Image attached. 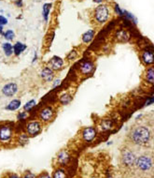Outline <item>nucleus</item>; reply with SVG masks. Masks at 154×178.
<instances>
[{
    "label": "nucleus",
    "instance_id": "f257e3e1",
    "mask_svg": "<svg viewBox=\"0 0 154 178\" xmlns=\"http://www.w3.org/2000/svg\"><path fill=\"white\" fill-rule=\"evenodd\" d=\"M133 144L136 145H146L151 140V130L148 126L140 125L134 128L130 133Z\"/></svg>",
    "mask_w": 154,
    "mask_h": 178
},
{
    "label": "nucleus",
    "instance_id": "f03ea898",
    "mask_svg": "<svg viewBox=\"0 0 154 178\" xmlns=\"http://www.w3.org/2000/svg\"><path fill=\"white\" fill-rule=\"evenodd\" d=\"M55 115H56V111L50 105L43 107L37 113L38 120L43 124H48L50 122H51L54 119Z\"/></svg>",
    "mask_w": 154,
    "mask_h": 178
},
{
    "label": "nucleus",
    "instance_id": "7ed1b4c3",
    "mask_svg": "<svg viewBox=\"0 0 154 178\" xmlns=\"http://www.w3.org/2000/svg\"><path fill=\"white\" fill-rule=\"evenodd\" d=\"M135 166L139 171L143 173L149 172L152 169V166H153L152 157L149 155H141L139 157H137Z\"/></svg>",
    "mask_w": 154,
    "mask_h": 178
},
{
    "label": "nucleus",
    "instance_id": "20e7f679",
    "mask_svg": "<svg viewBox=\"0 0 154 178\" xmlns=\"http://www.w3.org/2000/svg\"><path fill=\"white\" fill-rule=\"evenodd\" d=\"M43 125L39 120H30L25 124V133L28 137H35L40 134Z\"/></svg>",
    "mask_w": 154,
    "mask_h": 178
},
{
    "label": "nucleus",
    "instance_id": "39448f33",
    "mask_svg": "<svg viewBox=\"0 0 154 178\" xmlns=\"http://www.w3.org/2000/svg\"><path fill=\"white\" fill-rule=\"evenodd\" d=\"M14 130L10 125L0 126V142L1 144H9L13 139Z\"/></svg>",
    "mask_w": 154,
    "mask_h": 178
},
{
    "label": "nucleus",
    "instance_id": "423d86ee",
    "mask_svg": "<svg viewBox=\"0 0 154 178\" xmlns=\"http://www.w3.org/2000/svg\"><path fill=\"white\" fill-rule=\"evenodd\" d=\"M94 18L98 23H104L109 18V10L106 5H99L94 10Z\"/></svg>",
    "mask_w": 154,
    "mask_h": 178
},
{
    "label": "nucleus",
    "instance_id": "0eeeda50",
    "mask_svg": "<svg viewBox=\"0 0 154 178\" xmlns=\"http://www.w3.org/2000/svg\"><path fill=\"white\" fill-rule=\"evenodd\" d=\"M140 58H141V62L143 63L145 66H147V67L153 66V63H154L153 47L151 45L145 47L140 54Z\"/></svg>",
    "mask_w": 154,
    "mask_h": 178
},
{
    "label": "nucleus",
    "instance_id": "6e6552de",
    "mask_svg": "<svg viewBox=\"0 0 154 178\" xmlns=\"http://www.w3.org/2000/svg\"><path fill=\"white\" fill-rule=\"evenodd\" d=\"M136 156L133 151L129 149H124L121 154V163L123 164L125 167L132 168L136 164Z\"/></svg>",
    "mask_w": 154,
    "mask_h": 178
},
{
    "label": "nucleus",
    "instance_id": "1a4fd4ad",
    "mask_svg": "<svg viewBox=\"0 0 154 178\" xmlns=\"http://www.w3.org/2000/svg\"><path fill=\"white\" fill-rule=\"evenodd\" d=\"M97 137V129L94 126H85L81 130V138L85 142H93Z\"/></svg>",
    "mask_w": 154,
    "mask_h": 178
},
{
    "label": "nucleus",
    "instance_id": "9d476101",
    "mask_svg": "<svg viewBox=\"0 0 154 178\" xmlns=\"http://www.w3.org/2000/svg\"><path fill=\"white\" fill-rule=\"evenodd\" d=\"M94 69H95V67H94L93 62H92L91 60H84L80 64L78 71L83 76H88V75H91L93 72Z\"/></svg>",
    "mask_w": 154,
    "mask_h": 178
},
{
    "label": "nucleus",
    "instance_id": "9b49d317",
    "mask_svg": "<svg viewBox=\"0 0 154 178\" xmlns=\"http://www.w3.org/2000/svg\"><path fill=\"white\" fill-rule=\"evenodd\" d=\"M64 65H65L64 59L60 56H58V55H53L48 62V66L51 69H53L54 71L61 70L63 68H64Z\"/></svg>",
    "mask_w": 154,
    "mask_h": 178
},
{
    "label": "nucleus",
    "instance_id": "f8f14e48",
    "mask_svg": "<svg viewBox=\"0 0 154 178\" xmlns=\"http://www.w3.org/2000/svg\"><path fill=\"white\" fill-rule=\"evenodd\" d=\"M39 76H40L41 80L44 82H52L54 80L55 71L53 69H51L49 66H46L41 69L40 73H39Z\"/></svg>",
    "mask_w": 154,
    "mask_h": 178
},
{
    "label": "nucleus",
    "instance_id": "ddd939ff",
    "mask_svg": "<svg viewBox=\"0 0 154 178\" xmlns=\"http://www.w3.org/2000/svg\"><path fill=\"white\" fill-rule=\"evenodd\" d=\"M18 90H19V87L16 82H9V84H7L3 86L1 91H2V94L5 97L11 98V97H13L14 95H16Z\"/></svg>",
    "mask_w": 154,
    "mask_h": 178
},
{
    "label": "nucleus",
    "instance_id": "4468645a",
    "mask_svg": "<svg viewBox=\"0 0 154 178\" xmlns=\"http://www.w3.org/2000/svg\"><path fill=\"white\" fill-rule=\"evenodd\" d=\"M56 159H57V162L59 165L66 166V165H68V163L70 162V159H71L70 154L68 153L67 150H61V151L57 154Z\"/></svg>",
    "mask_w": 154,
    "mask_h": 178
},
{
    "label": "nucleus",
    "instance_id": "2eb2a0df",
    "mask_svg": "<svg viewBox=\"0 0 154 178\" xmlns=\"http://www.w3.org/2000/svg\"><path fill=\"white\" fill-rule=\"evenodd\" d=\"M115 38H116L117 41H120V42H127L130 38V34L128 33L127 30L121 28L116 32Z\"/></svg>",
    "mask_w": 154,
    "mask_h": 178
},
{
    "label": "nucleus",
    "instance_id": "dca6fc26",
    "mask_svg": "<svg viewBox=\"0 0 154 178\" xmlns=\"http://www.w3.org/2000/svg\"><path fill=\"white\" fill-rule=\"evenodd\" d=\"M72 100H73V96L67 92L63 93L62 95H60V97L58 98L59 103L61 105H68L70 102L72 101Z\"/></svg>",
    "mask_w": 154,
    "mask_h": 178
},
{
    "label": "nucleus",
    "instance_id": "f3484780",
    "mask_svg": "<svg viewBox=\"0 0 154 178\" xmlns=\"http://www.w3.org/2000/svg\"><path fill=\"white\" fill-rule=\"evenodd\" d=\"M26 48H27L26 44L18 41L13 45V54H15L16 56H19L20 54H22L23 52H25Z\"/></svg>",
    "mask_w": 154,
    "mask_h": 178
},
{
    "label": "nucleus",
    "instance_id": "a211bd4d",
    "mask_svg": "<svg viewBox=\"0 0 154 178\" xmlns=\"http://www.w3.org/2000/svg\"><path fill=\"white\" fill-rule=\"evenodd\" d=\"M21 105H22V101L18 100V98H15V100H12L9 102V104L6 106V110L10 111V112H14V111L19 110Z\"/></svg>",
    "mask_w": 154,
    "mask_h": 178
},
{
    "label": "nucleus",
    "instance_id": "6ab92c4d",
    "mask_svg": "<svg viewBox=\"0 0 154 178\" xmlns=\"http://www.w3.org/2000/svg\"><path fill=\"white\" fill-rule=\"evenodd\" d=\"M94 37H95V31H94L93 29L87 30L86 32L82 35V38H81L82 42L86 43V44L87 43H90L94 38Z\"/></svg>",
    "mask_w": 154,
    "mask_h": 178
},
{
    "label": "nucleus",
    "instance_id": "aec40b11",
    "mask_svg": "<svg viewBox=\"0 0 154 178\" xmlns=\"http://www.w3.org/2000/svg\"><path fill=\"white\" fill-rule=\"evenodd\" d=\"M145 81L149 85H153L154 82V68L153 66L149 67L145 72Z\"/></svg>",
    "mask_w": 154,
    "mask_h": 178
},
{
    "label": "nucleus",
    "instance_id": "412c9836",
    "mask_svg": "<svg viewBox=\"0 0 154 178\" xmlns=\"http://www.w3.org/2000/svg\"><path fill=\"white\" fill-rule=\"evenodd\" d=\"M114 128V122L112 119H104L101 121L100 129L103 131H109Z\"/></svg>",
    "mask_w": 154,
    "mask_h": 178
},
{
    "label": "nucleus",
    "instance_id": "4be33fe9",
    "mask_svg": "<svg viewBox=\"0 0 154 178\" xmlns=\"http://www.w3.org/2000/svg\"><path fill=\"white\" fill-rule=\"evenodd\" d=\"M2 49L6 56H10L13 54V46L10 42H4L2 44Z\"/></svg>",
    "mask_w": 154,
    "mask_h": 178
},
{
    "label": "nucleus",
    "instance_id": "5701e85b",
    "mask_svg": "<svg viewBox=\"0 0 154 178\" xmlns=\"http://www.w3.org/2000/svg\"><path fill=\"white\" fill-rule=\"evenodd\" d=\"M50 9H51V4L50 3H46L42 7V14H43V17H44V19H45V21H48Z\"/></svg>",
    "mask_w": 154,
    "mask_h": 178
},
{
    "label": "nucleus",
    "instance_id": "b1692460",
    "mask_svg": "<svg viewBox=\"0 0 154 178\" xmlns=\"http://www.w3.org/2000/svg\"><path fill=\"white\" fill-rule=\"evenodd\" d=\"M35 105H37V101H35V100H30L29 101L26 102L25 106H23V110H25V112L29 113L35 108Z\"/></svg>",
    "mask_w": 154,
    "mask_h": 178
},
{
    "label": "nucleus",
    "instance_id": "393cba45",
    "mask_svg": "<svg viewBox=\"0 0 154 178\" xmlns=\"http://www.w3.org/2000/svg\"><path fill=\"white\" fill-rule=\"evenodd\" d=\"M52 178H67V175L64 169H57L54 171Z\"/></svg>",
    "mask_w": 154,
    "mask_h": 178
},
{
    "label": "nucleus",
    "instance_id": "a878e982",
    "mask_svg": "<svg viewBox=\"0 0 154 178\" xmlns=\"http://www.w3.org/2000/svg\"><path fill=\"white\" fill-rule=\"evenodd\" d=\"M123 16H124V18H125L126 20H128V21L131 23H134V25H136V23H137L136 18L134 16L132 13L128 12V11H126V10L123 11Z\"/></svg>",
    "mask_w": 154,
    "mask_h": 178
},
{
    "label": "nucleus",
    "instance_id": "bb28decb",
    "mask_svg": "<svg viewBox=\"0 0 154 178\" xmlns=\"http://www.w3.org/2000/svg\"><path fill=\"white\" fill-rule=\"evenodd\" d=\"M28 136H27L26 133H21L18 136V142L20 144H25L26 142H28Z\"/></svg>",
    "mask_w": 154,
    "mask_h": 178
},
{
    "label": "nucleus",
    "instance_id": "cd10ccee",
    "mask_svg": "<svg viewBox=\"0 0 154 178\" xmlns=\"http://www.w3.org/2000/svg\"><path fill=\"white\" fill-rule=\"evenodd\" d=\"M15 37V34L12 30H7L5 33H4V38H5L7 41H12Z\"/></svg>",
    "mask_w": 154,
    "mask_h": 178
},
{
    "label": "nucleus",
    "instance_id": "c85d7f7f",
    "mask_svg": "<svg viewBox=\"0 0 154 178\" xmlns=\"http://www.w3.org/2000/svg\"><path fill=\"white\" fill-rule=\"evenodd\" d=\"M78 56V53L76 50H72L71 52L67 54V56H66V59H67L68 61H71V60H74V59H76Z\"/></svg>",
    "mask_w": 154,
    "mask_h": 178
},
{
    "label": "nucleus",
    "instance_id": "c756f323",
    "mask_svg": "<svg viewBox=\"0 0 154 178\" xmlns=\"http://www.w3.org/2000/svg\"><path fill=\"white\" fill-rule=\"evenodd\" d=\"M114 10H115V12H116L118 15H119L120 17L123 16V11L121 10V9L120 8V6L118 5V4H116L115 7H114Z\"/></svg>",
    "mask_w": 154,
    "mask_h": 178
},
{
    "label": "nucleus",
    "instance_id": "7c9ffc66",
    "mask_svg": "<svg viewBox=\"0 0 154 178\" xmlns=\"http://www.w3.org/2000/svg\"><path fill=\"white\" fill-rule=\"evenodd\" d=\"M27 117V113L26 112H21L17 114V119L18 120H25Z\"/></svg>",
    "mask_w": 154,
    "mask_h": 178
},
{
    "label": "nucleus",
    "instance_id": "2f4dec72",
    "mask_svg": "<svg viewBox=\"0 0 154 178\" xmlns=\"http://www.w3.org/2000/svg\"><path fill=\"white\" fill-rule=\"evenodd\" d=\"M22 178H37V176L34 175L33 173H31V172H26L25 173V175H23Z\"/></svg>",
    "mask_w": 154,
    "mask_h": 178
},
{
    "label": "nucleus",
    "instance_id": "473e14b6",
    "mask_svg": "<svg viewBox=\"0 0 154 178\" xmlns=\"http://www.w3.org/2000/svg\"><path fill=\"white\" fill-rule=\"evenodd\" d=\"M153 101H154V98H153L152 96L147 98V100H146V102H145V106H149V105H151V104L153 103Z\"/></svg>",
    "mask_w": 154,
    "mask_h": 178
},
{
    "label": "nucleus",
    "instance_id": "72a5a7b5",
    "mask_svg": "<svg viewBox=\"0 0 154 178\" xmlns=\"http://www.w3.org/2000/svg\"><path fill=\"white\" fill-rule=\"evenodd\" d=\"M61 79H55L52 82V88H56L57 86H59L61 85Z\"/></svg>",
    "mask_w": 154,
    "mask_h": 178
},
{
    "label": "nucleus",
    "instance_id": "f704fd0d",
    "mask_svg": "<svg viewBox=\"0 0 154 178\" xmlns=\"http://www.w3.org/2000/svg\"><path fill=\"white\" fill-rule=\"evenodd\" d=\"M7 23V19L4 16H0V25H5Z\"/></svg>",
    "mask_w": 154,
    "mask_h": 178
},
{
    "label": "nucleus",
    "instance_id": "c9c22d12",
    "mask_svg": "<svg viewBox=\"0 0 154 178\" xmlns=\"http://www.w3.org/2000/svg\"><path fill=\"white\" fill-rule=\"evenodd\" d=\"M37 178H52V176H50L48 173H43L41 175H39Z\"/></svg>",
    "mask_w": 154,
    "mask_h": 178
},
{
    "label": "nucleus",
    "instance_id": "e433bc0d",
    "mask_svg": "<svg viewBox=\"0 0 154 178\" xmlns=\"http://www.w3.org/2000/svg\"><path fill=\"white\" fill-rule=\"evenodd\" d=\"M15 4H16L18 7H21L22 5V0H17V1L15 2Z\"/></svg>",
    "mask_w": 154,
    "mask_h": 178
},
{
    "label": "nucleus",
    "instance_id": "4c0bfd02",
    "mask_svg": "<svg viewBox=\"0 0 154 178\" xmlns=\"http://www.w3.org/2000/svg\"><path fill=\"white\" fill-rule=\"evenodd\" d=\"M7 178H21V177H20L19 175H10Z\"/></svg>",
    "mask_w": 154,
    "mask_h": 178
},
{
    "label": "nucleus",
    "instance_id": "58836bf2",
    "mask_svg": "<svg viewBox=\"0 0 154 178\" xmlns=\"http://www.w3.org/2000/svg\"><path fill=\"white\" fill-rule=\"evenodd\" d=\"M93 2H95V3H101L103 0H93Z\"/></svg>",
    "mask_w": 154,
    "mask_h": 178
},
{
    "label": "nucleus",
    "instance_id": "ea45409f",
    "mask_svg": "<svg viewBox=\"0 0 154 178\" xmlns=\"http://www.w3.org/2000/svg\"><path fill=\"white\" fill-rule=\"evenodd\" d=\"M3 31V25H0V33Z\"/></svg>",
    "mask_w": 154,
    "mask_h": 178
}]
</instances>
